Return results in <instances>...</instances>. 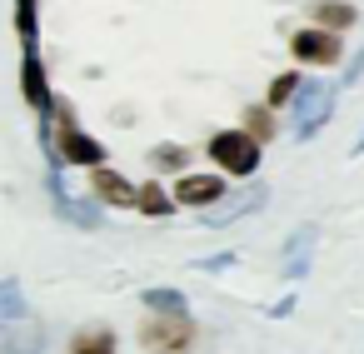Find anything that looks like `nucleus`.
Wrapping results in <instances>:
<instances>
[{"label": "nucleus", "instance_id": "4be33fe9", "mask_svg": "<svg viewBox=\"0 0 364 354\" xmlns=\"http://www.w3.org/2000/svg\"><path fill=\"white\" fill-rule=\"evenodd\" d=\"M225 264H235V254H215V259H200V269H225Z\"/></svg>", "mask_w": 364, "mask_h": 354}, {"label": "nucleus", "instance_id": "f8f14e48", "mask_svg": "<svg viewBox=\"0 0 364 354\" xmlns=\"http://www.w3.org/2000/svg\"><path fill=\"white\" fill-rule=\"evenodd\" d=\"M309 16H314V26H324V31H349V26L359 21V11L344 6V0H314Z\"/></svg>", "mask_w": 364, "mask_h": 354}, {"label": "nucleus", "instance_id": "39448f33", "mask_svg": "<svg viewBox=\"0 0 364 354\" xmlns=\"http://www.w3.org/2000/svg\"><path fill=\"white\" fill-rule=\"evenodd\" d=\"M264 200H269V190L255 180V185H245L240 195H225V200H215V210H200V225H210V230H225L230 220H245V215H255Z\"/></svg>", "mask_w": 364, "mask_h": 354}, {"label": "nucleus", "instance_id": "ddd939ff", "mask_svg": "<svg viewBox=\"0 0 364 354\" xmlns=\"http://www.w3.org/2000/svg\"><path fill=\"white\" fill-rule=\"evenodd\" d=\"M16 36L21 45H41V0H16Z\"/></svg>", "mask_w": 364, "mask_h": 354}, {"label": "nucleus", "instance_id": "dca6fc26", "mask_svg": "<svg viewBox=\"0 0 364 354\" xmlns=\"http://www.w3.org/2000/svg\"><path fill=\"white\" fill-rule=\"evenodd\" d=\"M299 85H304V80H299V70H284V75H274V80H269V95H264V105H269V110L289 105V100L299 95Z\"/></svg>", "mask_w": 364, "mask_h": 354}, {"label": "nucleus", "instance_id": "a211bd4d", "mask_svg": "<svg viewBox=\"0 0 364 354\" xmlns=\"http://www.w3.org/2000/svg\"><path fill=\"white\" fill-rule=\"evenodd\" d=\"M245 130H250L259 145L274 140V110H269V105H250V110H245Z\"/></svg>", "mask_w": 364, "mask_h": 354}, {"label": "nucleus", "instance_id": "0eeeda50", "mask_svg": "<svg viewBox=\"0 0 364 354\" xmlns=\"http://www.w3.org/2000/svg\"><path fill=\"white\" fill-rule=\"evenodd\" d=\"M46 190H50V205H55V215H60L65 225H80V230H100V225H105V215H100L95 205L75 200V195L60 185V170H50V175H46Z\"/></svg>", "mask_w": 364, "mask_h": 354}, {"label": "nucleus", "instance_id": "f03ea898", "mask_svg": "<svg viewBox=\"0 0 364 354\" xmlns=\"http://www.w3.org/2000/svg\"><path fill=\"white\" fill-rule=\"evenodd\" d=\"M210 160H215L225 175L250 180V175L259 170V140H255L250 130H220V135H210Z\"/></svg>", "mask_w": 364, "mask_h": 354}, {"label": "nucleus", "instance_id": "4468645a", "mask_svg": "<svg viewBox=\"0 0 364 354\" xmlns=\"http://www.w3.org/2000/svg\"><path fill=\"white\" fill-rule=\"evenodd\" d=\"M70 354H115V329L95 324V329H80L70 339Z\"/></svg>", "mask_w": 364, "mask_h": 354}, {"label": "nucleus", "instance_id": "f3484780", "mask_svg": "<svg viewBox=\"0 0 364 354\" xmlns=\"http://www.w3.org/2000/svg\"><path fill=\"white\" fill-rule=\"evenodd\" d=\"M26 314V289L16 279H0V324L6 319H21Z\"/></svg>", "mask_w": 364, "mask_h": 354}, {"label": "nucleus", "instance_id": "6ab92c4d", "mask_svg": "<svg viewBox=\"0 0 364 354\" xmlns=\"http://www.w3.org/2000/svg\"><path fill=\"white\" fill-rule=\"evenodd\" d=\"M140 299H145V309H155V314H185V294H180V289H145Z\"/></svg>", "mask_w": 364, "mask_h": 354}, {"label": "nucleus", "instance_id": "9d476101", "mask_svg": "<svg viewBox=\"0 0 364 354\" xmlns=\"http://www.w3.org/2000/svg\"><path fill=\"white\" fill-rule=\"evenodd\" d=\"M90 185H95V200H105V205H115V210H135V190H140V185H130L125 175L95 165V170H90Z\"/></svg>", "mask_w": 364, "mask_h": 354}, {"label": "nucleus", "instance_id": "20e7f679", "mask_svg": "<svg viewBox=\"0 0 364 354\" xmlns=\"http://www.w3.org/2000/svg\"><path fill=\"white\" fill-rule=\"evenodd\" d=\"M289 55H294L299 65H339L344 45H339V31L309 26V31H294V36H289Z\"/></svg>", "mask_w": 364, "mask_h": 354}, {"label": "nucleus", "instance_id": "aec40b11", "mask_svg": "<svg viewBox=\"0 0 364 354\" xmlns=\"http://www.w3.org/2000/svg\"><path fill=\"white\" fill-rule=\"evenodd\" d=\"M150 165H155V170H185V165H190V150H185V145H155V150H150Z\"/></svg>", "mask_w": 364, "mask_h": 354}, {"label": "nucleus", "instance_id": "6e6552de", "mask_svg": "<svg viewBox=\"0 0 364 354\" xmlns=\"http://www.w3.org/2000/svg\"><path fill=\"white\" fill-rule=\"evenodd\" d=\"M46 344H50V334H46V324L41 319H6L0 324V354H46Z\"/></svg>", "mask_w": 364, "mask_h": 354}, {"label": "nucleus", "instance_id": "423d86ee", "mask_svg": "<svg viewBox=\"0 0 364 354\" xmlns=\"http://www.w3.org/2000/svg\"><path fill=\"white\" fill-rule=\"evenodd\" d=\"M21 95H26V105H31L41 120H50V105H55V95H50L46 60H41V50H36V45L21 55Z\"/></svg>", "mask_w": 364, "mask_h": 354}, {"label": "nucleus", "instance_id": "9b49d317", "mask_svg": "<svg viewBox=\"0 0 364 354\" xmlns=\"http://www.w3.org/2000/svg\"><path fill=\"white\" fill-rule=\"evenodd\" d=\"M215 200H225V180L220 175H180L175 205H215Z\"/></svg>", "mask_w": 364, "mask_h": 354}, {"label": "nucleus", "instance_id": "2eb2a0df", "mask_svg": "<svg viewBox=\"0 0 364 354\" xmlns=\"http://www.w3.org/2000/svg\"><path fill=\"white\" fill-rule=\"evenodd\" d=\"M135 210H140V215H155V220H165V215L175 210V200H170V195H165V190L150 180V185H140V190H135Z\"/></svg>", "mask_w": 364, "mask_h": 354}, {"label": "nucleus", "instance_id": "f257e3e1", "mask_svg": "<svg viewBox=\"0 0 364 354\" xmlns=\"http://www.w3.org/2000/svg\"><path fill=\"white\" fill-rule=\"evenodd\" d=\"M334 95H339V85H324V80L299 85V95H294V140H314L324 130V120L334 115Z\"/></svg>", "mask_w": 364, "mask_h": 354}, {"label": "nucleus", "instance_id": "5701e85b", "mask_svg": "<svg viewBox=\"0 0 364 354\" xmlns=\"http://www.w3.org/2000/svg\"><path fill=\"white\" fill-rule=\"evenodd\" d=\"M349 155H364V130H359V140H354V150Z\"/></svg>", "mask_w": 364, "mask_h": 354}, {"label": "nucleus", "instance_id": "7ed1b4c3", "mask_svg": "<svg viewBox=\"0 0 364 354\" xmlns=\"http://www.w3.org/2000/svg\"><path fill=\"white\" fill-rule=\"evenodd\" d=\"M140 344L150 354H185L195 344V324H190V314H155L140 329Z\"/></svg>", "mask_w": 364, "mask_h": 354}, {"label": "nucleus", "instance_id": "412c9836", "mask_svg": "<svg viewBox=\"0 0 364 354\" xmlns=\"http://www.w3.org/2000/svg\"><path fill=\"white\" fill-rule=\"evenodd\" d=\"M359 80H364V50H359V55L344 65V80H339V85H359Z\"/></svg>", "mask_w": 364, "mask_h": 354}, {"label": "nucleus", "instance_id": "1a4fd4ad", "mask_svg": "<svg viewBox=\"0 0 364 354\" xmlns=\"http://www.w3.org/2000/svg\"><path fill=\"white\" fill-rule=\"evenodd\" d=\"M314 240H319V230H314V225H299V230L284 240V254H279V274H284V279H304V274H309Z\"/></svg>", "mask_w": 364, "mask_h": 354}]
</instances>
